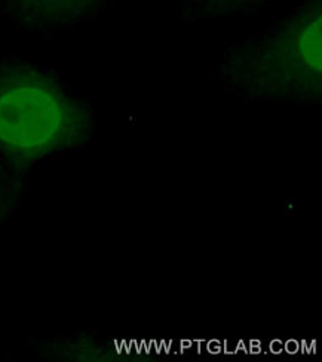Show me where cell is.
I'll use <instances>...</instances> for the list:
<instances>
[{
	"mask_svg": "<svg viewBox=\"0 0 322 362\" xmlns=\"http://www.w3.org/2000/svg\"><path fill=\"white\" fill-rule=\"evenodd\" d=\"M96 129L91 100L58 70L0 55V160L30 175L39 163L86 147Z\"/></svg>",
	"mask_w": 322,
	"mask_h": 362,
	"instance_id": "obj_1",
	"label": "cell"
},
{
	"mask_svg": "<svg viewBox=\"0 0 322 362\" xmlns=\"http://www.w3.org/2000/svg\"><path fill=\"white\" fill-rule=\"evenodd\" d=\"M208 81L243 103H322V0L303 2L214 57Z\"/></svg>",
	"mask_w": 322,
	"mask_h": 362,
	"instance_id": "obj_2",
	"label": "cell"
},
{
	"mask_svg": "<svg viewBox=\"0 0 322 362\" xmlns=\"http://www.w3.org/2000/svg\"><path fill=\"white\" fill-rule=\"evenodd\" d=\"M116 0H0V17L21 32L54 37L98 21Z\"/></svg>",
	"mask_w": 322,
	"mask_h": 362,
	"instance_id": "obj_3",
	"label": "cell"
},
{
	"mask_svg": "<svg viewBox=\"0 0 322 362\" xmlns=\"http://www.w3.org/2000/svg\"><path fill=\"white\" fill-rule=\"evenodd\" d=\"M28 348H32L43 359L67 361L113 359V354L122 349L117 340L101 337L96 333H76L46 340H28Z\"/></svg>",
	"mask_w": 322,
	"mask_h": 362,
	"instance_id": "obj_4",
	"label": "cell"
},
{
	"mask_svg": "<svg viewBox=\"0 0 322 362\" xmlns=\"http://www.w3.org/2000/svg\"><path fill=\"white\" fill-rule=\"evenodd\" d=\"M270 2L272 0H192L180 5L178 20L193 23L197 20L254 15Z\"/></svg>",
	"mask_w": 322,
	"mask_h": 362,
	"instance_id": "obj_5",
	"label": "cell"
},
{
	"mask_svg": "<svg viewBox=\"0 0 322 362\" xmlns=\"http://www.w3.org/2000/svg\"><path fill=\"white\" fill-rule=\"evenodd\" d=\"M28 181L30 175L21 174L0 160V232L21 208Z\"/></svg>",
	"mask_w": 322,
	"mask_h": 362,
	"instance_id": "obj_6",
	"label": "cell"
},
{
	"mask_svg": "<svg viewBox=\"0 0 322 362\" xmlns=\"http://www.w3.org/2000/svg\"><path fill=\"white\" fill-rule=\"evenodd\" d=\"M188 2H192V0H180V5H183V4H188Z\"/></svg>",
	"mask_w": 322,
	"mask_h": 362,
	"instance_id": "obj_7",
	"label": "cell"
}]
</instances>
